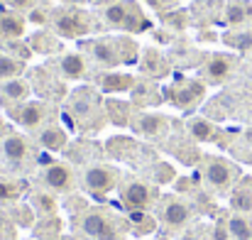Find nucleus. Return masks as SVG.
<instances>
[{
  "label": "nucleus",
  "instance_id": "obj_2",
  "mask_svg": "<svg viewBox=\"0 0 252 240\" xmlns=\"http://www.w3.org/2000/svg\"><path fill=\"white\" fill-rule=\"evenodd\" d=\"M98 22H103L110 30H120L125 34H142L152 27L150 17L145 15V10L137 0H120L108 7H100Z\"/></svg>",
  "mask_w": 252,
  "mask_h": 240
},
{
  "label": "nucleus",
  "instance_id": "obj_10",
  "mask_svg": "<svg viewBox=\"0 0 252 240\" xmlns=\"http://www.w3.org/2000/svg\"><path fill=\"white\" fill-rule=\"evenodd\" d=\"M81 231L93 240H123L118 233L115 218L105 211H88L81 218Z\"/></svg>",
  "mask_w": 252,
  "mask_h": 240
},
{
  "label": "nucleus",
  "instance_id": "obj_35",
  "mask_svg": "<svg viewBox=\"0 0 252 240\" xmlns=\"http://www.w3.org/2000/svg\"><path fill=\"white\" fill-rule=\"evenodd\" d=\"M10 10H17V12H25V10H34L37 7V0H2Z\"/></svg>",
  "mask_w": 252,
  "mask_h": 240
},
{
  "label": "nucleus",
  "instance_id": "obj_33",
  "mask_svg": "<svg viewBox=\"0 0 252 240\" xmlns=\"http://www.w3.org/2000/svg\"><path fill=\"white\" fill-rule=\"evenodd\" d=\"M22 194L20 189V181H12V179H0V204H12L17 201Z\"/></svg>",
  "mask_w": 252,
  "mask_h": 240
},
{
  "label": "nucleus",
  "instance_id": "obj_9",
  "mask_svg": "<svg viewBox=\"0 0 252 240\" xmlns=\"http://www.w3.org/2000/svg\"><path fill=\"white\" fill-rule=\"evenodd\" d=\"M206 96V81L198 79H179L167 88V101L181 110L196 108Z\"/></svg>",
  "mask_w": 252,
  "mask_h": 240
},
{
  "label": "nucleus",
  "instance_id": "obj_15",
  "mask_svg": "<svg viewBox=\"0 0 252 240\" xmlns=\"http://www.w3.org/2000/svg\"><path fill=\"white\" fill-rule=\"evenodd\" d=\"M30 96H32V86L27 79L17 76V79L0 81V105H5L7 110L22 105L25 101H30Z\"/></svg>",
  "mask_w": 252,
  "mask_h": 240
},
{
  "label": "nucleus",
  "instance_id": "obj_24",
  "mask_svg": "<svg viewBox=\"0 0 252 240\" xmlns=\"http://www.w3.org/2000/svg\"><path fill=\"white\" fill-rule=\"evenodd\" d=\"M230 206L235 213H250L252 211V179H243L230 191Z\"/></svg>",
  "mask_w": 252,
  "mask_h": 240
},
{
  "label": "nucleus",
  "instance_id": "obj_20",
  "mask_svg": "<svg viewBox=\"0 0 252 240\" xmlns=\"http://www.w3.org/2000/svg\"><path fill=\"white\" fill-rule=\"evenodd\" d=\"M223 20L228 27H252V0H225Z\"/></svg>",
  "mask_w": 252,
  "mask_h": 240
},
{
  "label": "nucleus",
  "instance_id": "obj_32",
  "mask_svg": "<svg viewBox=\"0 0 252 240\" xmlns=\"http://www.w3.org/2000/svg\"><path fill=\"white\" fill-rule=\"evenodd\" d=\"M159 17H162V22L169 25L171 30H186V27H189V12H186V10H167V12H162Z\"/></svg>",
  "mask_w": 252,
  "mask_h": 240
},
{
  "label": "nucleus",
  "instance_id": "obj_22",
  "mask_svg": "<svg viewBox=\"0 0 252 240\" xmlns=\"http://www.w3.org/2000/svg\"><path fill=\"white\" fill-rule=\"evenodd\" d=\"M27 20L17 10H0V44L10 39H22Z\"/></svg>",
  "mask_w": 252,
  "mask_h": 240
},
{
  "label": "nucleus",
  "instance_id": "obj_31",
  "mask_svg": "<svg viewBox=\"0 0 252 240\" xmlns=\"http://www.w3.org/2000/svg\"><path fill=\"white\" fill-rule=\"evenodd\" d=\"M32 206L37 208V213L49 216V213L57 211V199H54L52 191H37V194L32 196Z\"/></svg>",
  "mask_w": 252,
  "mask_h": 240
},
{
  "label": "nucleus",
  "instance_id": "obj_23",
  "mask_svg": "<svg viewBox=\"0 0 252 240\" xmlns=\"http://www.w3.org/2000/svg\"><path fill=\"white\" fill-rule=\"evenodd\" d=\"M186 128H189V135H191L193 140H198V142H213V140L218 137L216 123L208 120V118H201V115L191 118V120L186 123Z\"/></svg>",
  "mask_w": 252,
  "mask_h": 240
},
{
  "label": "nucleus",
  "instance_id": "obj_11",
  "mask_svg": "<svg viewBox=\"0 0 252 240\" xmlns=\"http://www.w3.org/2000/svg\"><path fill=\"white\" fill-rule=\"evenodd\" d=\"M235 67H238V57H235V54L216 52V54L206 57L201 74H203V81H206V83L218 86V83H223V81H228L230 76H233Z\"/></svg>",
  "mask_w": 252,
  "mask_h": 240
},
{
  "label": "nucleus",
  "instance_id": "obj_25",
  "mask_svg": "<svg viewBox=\"0 0 252 240\" xmlns=\"http://www.w3.org/2000/svg\"><path fill=\"white\" fill-rule=\"evenodd\" d=\"M62 47V37L54 34L52 30H39L30 37V49L32 52H42V54H54Z\"/></svg>",
  "mask_w": 252,
  "mask_h": 240
},
{
  "label": "nucleus",
  "instance_id": "obj_8",
  "mask_svg": "<svg viewBox=\"0 0 252 240\" xmlns=\"http://www.w3.org/2000/svg\"><path fill=\"white\" fill-rule=\"evenodd\" d=\"M39 181L52 194H71L76 189V171L66 162H49L39 171Z\"/></svg>",
  "mask_w": 252,
  "mask_h": 240
},
{
  "label": "nucleus",
  "instance_id": "obj_36",
  "mask_svg": "<svg viewBox=\"0 0 252 240\" xmlns=\"http://www.w3.org/2000/svg\"><path fill=\"white\" fill-rule=\"evenodd\" d=\"M150 7H155V10H159V12H167V10H174L176 5H179V0H145Z\"/></svg>",
  "mask_w": 252,
  "mask_h": 240
},
{
  "label": "nucleus",
  "instance_id": "obj_6",
  "mask_svg": "<svg viewBox=\"0 0 252 240\" xmlns=\"http://www.w3.org/2000/svg\"><path fill=\"white\" fill-rule=\"evenodd\" d=\"M10 115H12V120L20 128H25L30 133H37L39 128H44V125L52 123V115L54 113H52V105L44 103V101H25L22 105L12 108Z\"/></svg>",
  "mask_w": 252,
  "mask_h": 240
},
{
  "label": "nucleus",
  "instance_id": "obj_14",
  "mask_svg": "<svg viewBox=\"0 0 252 240\" xmlns=\"http://www.w3.org/2000/svg\"><path fill=\"white\" fill-rule=\"evenodd\" d=\"M191 218V208L179 196H164L162 199V223L169 231H181Z\"/></svg>",
  "mask_w": 252,
  "mask_h": 240
},
{
  "label": "nucleus",
  "instance_id": "obj_5",
  "mask_svg": "<svg viewBox=\"0 0 252 240\" xmlns=\"http://www.w3.org/2000/svg\"><path fill=\"white\" fill-rule=\"evenodd\" d=\"M203 179L211 191L228 194V191H233L235 181L240 179V169L223 157H203Z\"/></svg>",
  "mask_w": 252,
  "mask_h": 240
},
{
  "label": "nucleus",
  "instance_id": "obj_21",
  "mask_svg": "<svg viewBox=\"0 0 252 240\" xmlns=\"http://www.w3.org/2000/svg\"><path fill=\"white\" fill-rule=\"evenodd\" d=\"M135 83H137V79H135L132 74L118 71V69L103 71V74L95 79V86H98L100 93H127V91H132Z\"/></svg>",
  "mask_w": 252,
  "mask_h": 240
},
{
  "label": "nucleus",
  "instance_id": "obj_4",
  "mask_svg": "<svg viewBox=\"0 0 252 240\" xmlns=\"http://www.w3.org/2000/svg\"><path fill=\"white\" fill-rule=\"evenodd\" d=\"M71 115L86 125V128H98V123L103 125V115H105V103L98 98V91L91 88V86H84L79 91H74L71 96Z\"/></svg>",
  "mask_w": 252,
  "mask_h": 240
},
{
  "label": "nucleus",
  "instance_id": "obj_13",
  "mask_svg": "<svg viewBox=\"0 0 252 240\" xmlns=\"http://www.w3.org/2000/svg\"><path fill=\"white\" fill-rule=\"evenodd\" d=\"M32 142L22 135H5L0 140V160H5L7 164H25V162L32 160Z\"/></svg>",
  "mask_w": 252,
  "mask_h": 240
},
{
  "label": "nucleus",
  "instance_id": "obj_19",
  "mask_svg": "<svg viewBox=\"0 0 252 240\" xmlns=\"http://www.w3.org/2000/svg\"><path fill=\"white\" fill-rule=\"evenodd\" d=\"M140 71L147 76V79H162L169 74V59L155 47H147V49H140Z\"/></svg>",
  "mask_w": 252,
  "mask_h": 240
},
{
  "label": "nucleus",
  "instance_id": "obj_28",
  "mask_svg": "<svg viewBox=\"0 0 252 240\" xmlns=\"http://www.w3.org/2000/svg\"><path fill=\"white\" fill-rule=\"evenodd\" d=\"M223 42L238 52H250L252 49V27H240V30H230L223 34Z\"/></svg>",
  "mask_w": 252,
  "mask_h": 240
},
{
  "label": "nucleus",
  "instance_id": "obj_37",
  "mask_svg": "<svg viewBox=\"0 0 252 240\" xmlns=\"http://www.w3.org/2000/svg\"><path fill=\"white\" fill-rule=\"evenodd\" d=\"M91 5H95V7H108V5H113V2H120V0H88Z\"/></svg>",
  "mask_w": 252,
  "mask_h": 240
},
{
  "label": "nucleus",
  "instance_id": "obj_7",
  "mask_svg": "<svg viewBox=\"0 0 252 240\" xmlns=\"http://www.w3.org/2000/svg\"><path fill=\"white\" fill-rule=\"evenodd\" d=\"M81 184L88 194L93 196H105L120 184V171L110 164H91L84 169Z\"/></svg>",
  "mask_w": 252,
  "mask_h": 240
},
{
  "label": "nucleus",
  "instance_id": "obj_34",
  "mask_svg": "<svg viewBox=\"0 0 252 240\" xmlns=\"http://www.w3.org/2000/svg\"><path fill=\"white\" fill-rule=\"evenodd\" d=\"M127 216H130L132 226H135L140 233L155 231V221H152V216H147V211H127Z\"/></svg>",
  "mask_w": 252,
  "mask_h": 240
},
{
  "label": "nucleus",
  "instance_id": "obj_38",
  "mask_svg": "<svg viewBox=\"0 0 252 240\" xmlns=\"http://www.w3.org/2000/svg\"><path fill=\"white\" fill-rule=\"evenodd\" d=\"M64 5H79V2H88V0H62Z\"/></svg>",
  "mask_w": 252,
  "mask_h": 240
},
{
  "label": "nucleus",
  "instance_id": "obj_1",
  "mask_svg": "<svg viewBox=\"0 0 252 240\" xmlns=\"http://www.w3.org/2000/svg\"><path fill=\"white\" fill-rule=\"evenodd\" d=\"M86 57L105 69V71H113V69H120V67H127V64H135L140 59V44L130 37V34H110V37H93V39H86L84 44Z\"/></svg>",
  "mask_w": 252,
  "mask_h": 240
},
{
  "label": "nucleus",
  "instance_id": "obj_30",
  "mask_svg": "<svg viewBox=\"0 0 252 240\" xmlns=\"http://www.w3.org/2000/svg\"><path fill=\"white\" fill-rule=\"evenodd\" d=\"M25 71V62L7 54V52H0V81H7V79H17L22 76Z\"/></svg>",
  "mask_w": 252,
  "mask_h": 240
},
{
  "label": "nucleus",
  "instance_id": "obj_39",
  "mask_svg": "<svg viewBox=\"0 0 252 240\" xmlns=\"http://www.w3.org/2000/svg\"><path fill=\"white\" fill-rule=\"evenodd\" d=\"M2 231H5V218L0 216V236H2Z\"/></svg>",
  "mask_w": 252,
  "mask_h": 240
},
{
  "label": "nucleus",
  "instance_id": "obj_3",
  "mask_svg": "<svg viewBox=\"0 0 252 240\" xmlns=\"http://www.w3.org/2000/svg\"><path fill=\"white\" fill-rule=\"evenodd\" d=\"M49 27L62 39H84L86 34L93 32L95 17L81 5H59V7H52Z\"/></svg>",
  "mask_w": 252,
  "mask_h": 240
},
{
  "label": "nucleus",
  "instance_id": "obj_27",
  "mask_svg": "<svg viewBox=\"0 0 252 240\" xmlns=\"http://www.w3.org/2000/svg\"><path fill=\"white\" fill-rule=\"evenodd\" d=\"M228 233L233 240H252V221L245 213H233L228 218Z\"/></svg>",
  "mask_w": 252,
  "mask_h": 240
},
{
  "label": "nucleus",
  "instance_id": "obj_17",
  "mask_svg": "<svg viewBox=\"0 0 252 240\" xmlns=\"http://www.w3.org/2000/svg\"><path fill=\"white\" fill-rule=\"evenodd\" d=\"M130 125H132V130H135L137 135L150 137V140L162 137L169 130V120L164 115H159V113H137Z\"/></svg>",
  "mask_w": 252,
  "mask_h": 240
},
{
  "label": "nucleus",
  "instance_id": "obj_29",
  "mask_svg": "<svg viewBox=\"0 0 252 240\" xmlns=\"http://www.w3.org/2000/svg\"><path fill=\"white\" fill-rule=\"evenodd\" d=\"M105 115H108L110 123H115V125H130V123H132V108H130V103L108 101V103H105Z\"/></svg>",
  "mask_w": 252,
  "mask_h": 240
},
{
  "label": "nucleus",
  "instance_id": "obj_12",
  "mask_svg": "<svg viewBox=\"0 0 252 240\" xmlns=\"http://www.w3.org/2000/svg\"><path fill=\"white\" fill-rule=\"evenodd\" d=\"M57 76L64 81H84L91 74V64H88V57L81 52H66V54H59L54 62H52Z\"/></svg>",
  "mask_w": 252,
  "mask_h": 240
},
{
  "label": "nucleus",
  "instance_id": "obj_26",
  "mask_svg": "<svg viewBox=\"0 0 252 240\" xmlns=\"http://www.w3.org/2000/svg\"><path fill=\"white\" fill-rule=\"evenodd\" d=\"M159 91H157V86L152 83V81H137L135 86H132V98H135V103H140V105H155V103H159L162 101V96H157Z\"/></svg>",
  "mask_w": 252,
  "mask_h": 240
},
{
  "label": "nucleus",
  "instance_id": "obj_16",
  "mask_svg": "<svg viewBox=\"0 0 252 240\" xmlns=\"http://www.w3.org/2000/svg\"><path fill=\"white\" fill-rule=\"evenodd\" d=\"M120 196H123V204H125L127 211H147V206L152 204V189L145 181H137V179L125 181Z\"/></svg>",
  "mask_w": 252,
  "mask_h": 240
},
{
  "label": "nucleus",
  "instance_id": "obj_18",
  "mask_svg": "<svg viewBox=\"0 0 252 240\" xmlns=\"http://www.w3.org/2000/svg\"><path fill=\"white\" fill-rule=\"evenodd\" d=\"M32 135H34V142L47 152H62L69 145V133L57 123H49V125L39 128L37 133H32Z\"/></svg>",
  "mask_w": 252,
  "mask_h": 240
}]
</instances>
